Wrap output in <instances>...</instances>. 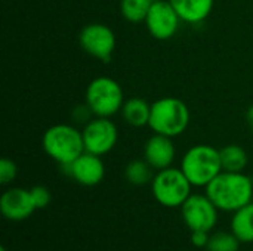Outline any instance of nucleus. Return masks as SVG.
Masks as SVG:
<instances>
[{
    "instance_id": "17",
    "label": "nucleus",
    "mask_w": 253,
    "mask_h": 251,
    "mask_svg": "<svg viewBox=\"0 0 253 251\" xmlns=\"http://www.w3.org/2000/svg\"><path fill=\"white\" fill-rule=\"evenodd\" d=\"M219 155L224 172H245L249 164L248 152L237 143L225 145L219 149Z\"/></svg>"
},
{
    "instance_id": "11",
    "label": "nucleus",
    "mask_w": 253,
    "mask_h": 251,
    "mask_svg": "<svg viewBox=\"0 0 253 251\" xmlns=\"http://www.w3.org/2000/svg\"><path fill=\"white\" fill-rule=\"evenodd\" d=\"M68 176L83 186H95L102 182L105 176V166L99 155L83 152L71 164L62 167Z\"/></svg>"
},
{
    "instance_id": "10",
    "label": "nucleus",
    "mask_w": 253,
    "mask_h": 251,
    "mask_svg": "<svg viewBox=\"0 0 253 251\" xmlns=\"http://www.w3.org/2000/svg\"><path fill=\"white\" fill-rule=\"evenodd\" d=\"M144 22L154 38L169 40L178 33L182 19L169 0H154Z\"/></svg>"
},
{
    "instance_id": "5",
    "label": "nucleus",
    "mask_w": 253,
    "mask_h": 251,
    "mask_svg": "<svg viewBox=\"0 0 253 251\" xmlns=\"http://www.w3.org/2000/svg\"><path fill=\"white\" fill-rule=\"evenodd\" d=\"M84 102L89 105L95 117L111 118L122 111L125 104L123 89L119 81L111 77H96L86 87Z\"/></svg>"
},
{
    "instance_id": "23",
    "label": "nucleus",
    "mask_w": 253,
    "mask_h": 251,
    "mask_svg": "<svg viewBox=\"0 0 253 251\" xmlns=\"http://www.w3.org/2000/svg\"><path fill=\"white\" fill-rule=\"evenodd\" d=\"M93 112L92 109L89 108V105L84 102V104H79L73 108L71 111V118L79 123V124H87L92 118H93Z\"/></svg>"
},
{
    "instance_id": "6",
    "label": "nucleus",
    "mask_w": 253,
    "mask_h": 251,
    "mask_svg": "<svg viewBox=\"0 0 253 251\" xmlns=\"http://www.w3.org/2000/svg\"><path fill=\"white\" fill-rule=\"evenodd\" d=\"M191 182L181 169L168 167L159 170L151 180V191L157 203L165 207H181L191 195Z\"/></svg>"
},
{
    "instance_id": "21",
    "label": "nucleus",
    "mask_w": 253,
    "mask_h": 251,
    "mask_svg": "<svg viewBox=\"0 0 253 251\" xmlns=\"http://www.w3.org/2000/svg\"><path fill=\"white\" fill-rule=\"evenodd\" d=\"M30 194H31V198H33L36 210L44 209L50 203V198H52L50 197V191L46 186H43V185H36V186L30 188Z\"/></svg>"
},
{
    "instance_id": "16",
    "label": "nucleus",
    "mask_w": 253,
    "mask_h": 251,
    "mask_svg": "<svg viewBox=\"0 0 253 251\" xmlns=\"http://www.w3.org/2000/svg\"><path fill=\"white\" fill-rule=\"evenodd\" d=\"M231 232L240 240V243H253V201L234 212Z\"/></svg>"
},
{
    "instance_id": "9",
    "label": "nucleus",
    "mask_w": 253,
    "mask_h": 251,
    "mask_svg": "<svg viewBox=\"0 0 253 251\" xmlns=\"http://www.w3.org/2000/svg\"><path fill=\"white\" fill-rule=\"evenodd\" d=\"M184 223L194 232H209L215 228L218 220V207L205 194H191L181 206Z\"/></svg>"
},
{
    "instance_id": "22",
    "label": "nucleus",
    "mask_w": 253,
    "mask_h": 251,
    "mask_svg": "<svg viewBox=\"0 0 253 251\" xmlns=\"http://www.w3.org/2000/svg\"><path fill=\"white\" fill-rule=\"evenodd\" d=\"M18 173L16 164L10 158H1L0 160V183L7 185L15 180Z\"/></svg>"
},
{
    "instance_id": "15",
    "label": "nucleus",
    "mask_w": 253,
    "mask_h": 251,
    "mask_svg": "<svg viewBox=\"0 0 253 251\" xmlns=\"http://www.w3.org/2000/svg\"><path fill=\"white\" fill-rule=\"evenodd\" d=\"M120 114L126 124L132 127H144L150 123L151 105L141 98H130L125 101Z\"/></svg>"
},
{
    "instance_id": "26",
    "label": "nucleus",
    "mask_w": 253,
    "mask_h": 251,
    "mask_svg": "<svg viewBox=\"0 0 253 251\" xmlns=\"http://www.w3.org/2000/svg\"><path fill=\"white\" fill-rule=\"evenodd\" d=\"M0 251H6V249H4V247H1V249H0Z\"/></svg>"
},
{
    "instance_id": "8",
    "label": "nucleus",
    "mask_w": 253,
    "mask_h": 251,
    "mask_svg": "<svg viewBox=\"0 0 253 251\" xmlns=\"http://www.w3.org/2000/svg\"><path fill=\"white\" fill-rule=\"evenodd\" d=\"M82 133L86 152L99 157L113 151L119 141L117 126L107 117H93L87 124H84Z\"/></svg>"
},
{
    "instance_id": "7",
    "label": "nucleus",
    "mask_w": 253,
    "mask_h": 251,
    "mask_svg": "<svg viewBox=\"0 0 253 251\" xmlns=\"http://www.w3.org/2000/svg\"><path fill=\"white\" fill-rule=\"evenodd\" d=\"M114 31L101 22H92L82 28L79 34V44L87 55L108 64L116 49Z\"/></svg>"
},
{
    "instance_id": "3",
    "label": "nucleus",
    "mask_w": 253,
    "mask_h": 251,
    "mask_svg": "<svg viewBox=\"0 0 253 251\" xmlns=\"http://www.w3.org/2000/svg\"><path fill=\"white\" fill-rule=\"evenodd\" d=\"M190 108L187 104L173 96H165L151 104L150 129L154 133L176 138L190 126Z\"/></svg>"
},
{
    "instance_id": "25",
    "label": "nucleus",
    "mask_w": 253,
    "mask_h": 251,
    "mask_svg": "<svg viewBox=\"0 0 253 251\" xmlns=\"http://www.w3.org/2000/svg\"><path fill=\"white\" fill-rule=\"evenodd\" d=\"M246 120H248V124L251 126V129L253 130V105L249 107V109L246 112Z\"/></svg>"
},
{
    "instance_id": "12",
    "label": "nucleus",
    "mask_w": 253,
    "mask_h": 251,
    "mask_svg": "<svg viewBox=\"0 0 253 251\" xmlns=\"http://www.w3.org/2000/svg\"><path fill=\"white\" fill-rule=\"evenodd\" d=\"M36 210L30 189L24 188H9L0 197V212L12 222H19L33 215Z\"/></svg>"
},
{
    "instance_id": "24",
    "label": "nucleus",
    "mask_w": 253,
    "mask_h": 251,
    "mask_svg": "<svg viewBox=\"0 0 253 251\" xmlns=\"http://www.w3.org/2000/svg\"><path fill=\"white\" fill-rule=\"evenodd\" d=\"M209 238H211V235L203 231H194L191 234V243L194 244V247H199V249H206Z\"/></svg>"
},
{
    "instance_id": "2",
    "label": "nucleus",
    "mask_w": 253,
    "mask_h": 251,
    "mask_svg": "<svg viewBox=\"0 0 253 251\" xmlns=\"http://www.w3.org/2000/svg\"><path fill=\"white\" fill-rule=\"evenodd\" d=\"M42 146L44 154L61 167L71 164L86 151L82 130L71 124L50 126L43 133Z\"/></svg>"
},
{
    "instance_id": "4",
    "label": "nucleus",
    "mask_w": 253,
    "mask_h": 251,
    "mask_svg": "<svg viewBox=\"0 0 253 251\" xmlns=\"http://www.w3.org/2000/svg\"><path fill=\"white\" fill-rule=\"evenodd\" d=\"M179 169L193 186L206 188L222 172L219 149L206 143L194 145L184 154Z\"/></svg>"
},
{
    "instance_id": "18",
    "label": "nucleus",
    "mask_w": 253,
    "mask_h": 251,
    "mask_svg": "<svg viewBox=\"0 0 253 251\" xmlns=\"http://www.w3.org/2000/svg\"><path fill=\"white\" fill-rule=\"evenodd\" d=\"M153 3L154 0H122L120 12L123 18L129 22H144Z\"/></svg>"
},
{
    "instance_id": "14",
    "label": "nucleus",
    "mask_w": 253,
    "mask_h": 251,
    "mask_svg": "<svg viewBox=\"0 0 253 251\" xmlns=\"http://www.w3.org/2000/svg\"><path fill=\"white\" fill-rule=\"evenodd\" d=\"M182 22L202 24L213 10L215 0H169Z\"/></svg>"
},
{
    "instance_id": "13",
    "label": "nucleus",
    "mask_w": 253,
    "mask_h": 251,
    "mask_svg": "<svg viewBox=\"0 0 253 251\" xmlns=\"http://www.w3.org/2000/svg\"><path fill=\"white\" fill-rule=\"evenodd\" d=\"M176 157V148L172 138L154 133L144 146V160L154 169L163 170L172 167Z\"/></svg>"
},
{
    "instance_id": "1",
    "label": "nucleus",
    "mask_w": 253,
    "mask_h": 251,
    "mask_svg": "<svg viewBox=\"0 0 253 251\" xmlns=\"http://www.w3.org/2000/svg\"><path fill=\"white\" fill-rule=\"evenodd\" d=\"M206 195L222 212H237L252 203L253 182L243 172H221L208 186Z\"/></svg>"
},
{
    "instance_id": "20",
    "label": "nucleus",
    "mask_w": 253,
    "mask_h": 251,
    "mask_svg": "<svg viewBox=\"0 0 253 251\" xmlns=\"http://www.w3.org/2000/svg\"><path fill=\"white\" fill-rule=\"evenodd\" d=\"M208 251H239L240 240L233 232L219 231L211 235L208 243Z\"/></svg>"
},
{
    "instance_id": "19",
    "label": "nucleus",
    "mask_w": 253,
    "mask_h": 251,
    "mask_svg": "<svg viewBox=\"0 0 253 251\" xmlns=\"http://www.w3.org/2000/svg\"><path fill=\"white\" fill-rule=\"evenodd\" d=\"M153 167L145 160H133L125 169V178L135 186L147 185L153 180Z\"/></svg>"
}]
</instances>
